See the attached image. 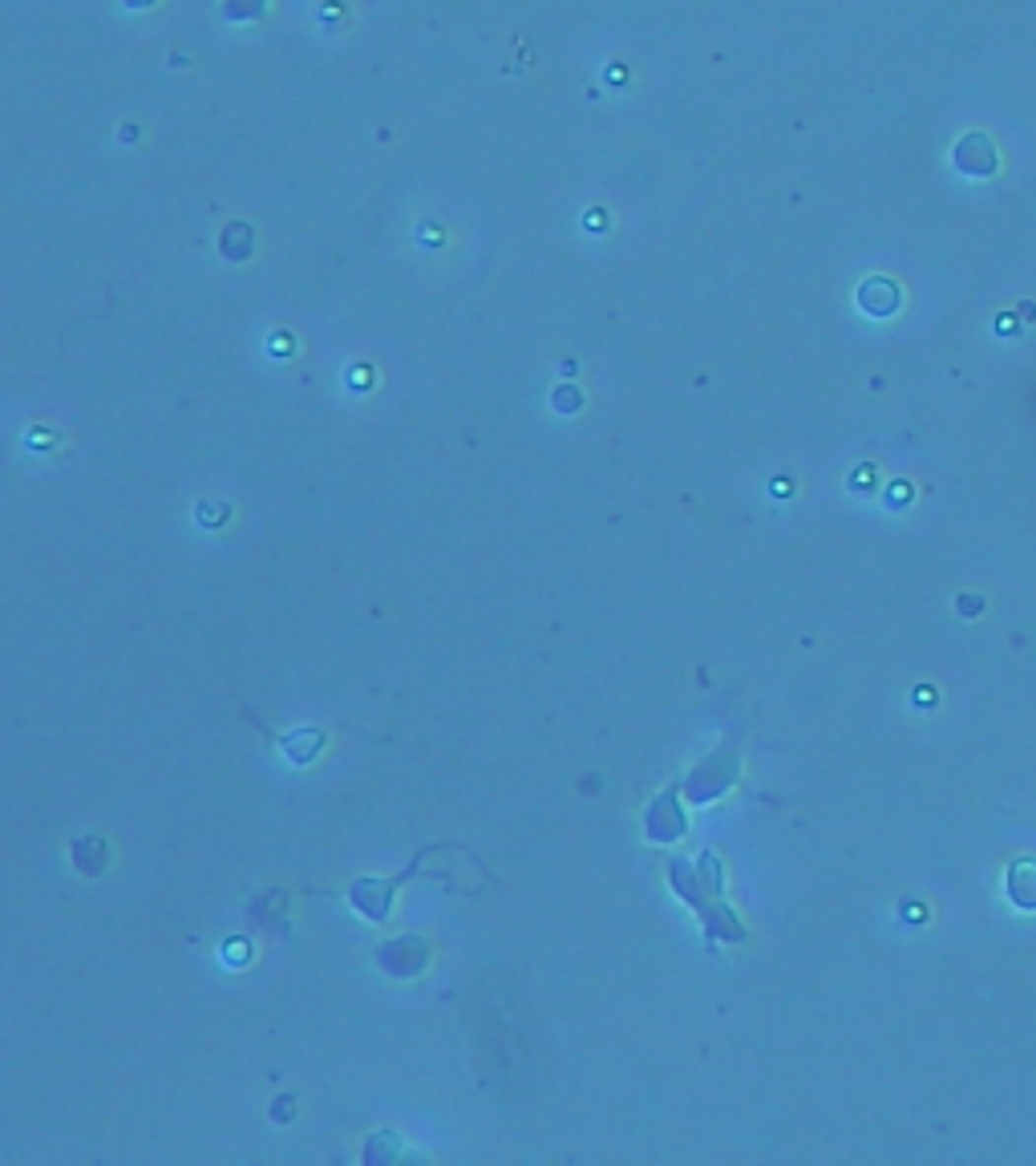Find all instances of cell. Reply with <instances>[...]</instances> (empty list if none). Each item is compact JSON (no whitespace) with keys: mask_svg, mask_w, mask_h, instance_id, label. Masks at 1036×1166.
<instances>
[{"mask_svg":"<svg viewBox=\"0 0 1036 1166\" xmlns=\"http://www.w3.org/2000/svg\"><path fill=\"white\" fill-rule=\"evenodd\" d=\"M1008 895H1012V904L1036 912V862H1032V858H1024V862H1016V867H1012V875H1008Z\"/></svg>","mask_w":1036,"mask_h":1166,"instance_id":"1","label":"cell"}]
</instances>
